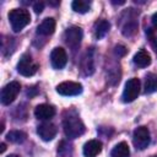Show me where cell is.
<instances>
[{
  "mask_svg": "<svg viewBox=\"0 0 157 157\" xmlns=\"http://www.w3.org/2000/svg\"><path fill=\"white\" fill-rule=\"evenodd\" d=\"M26 137H27L26 132H23V131H21V130H11V131L7 132V135H6L7 141L13 142V144H21V142H23V141L26 140Z\"/></svg>",
  "mask_w": 157,
  "mask_h": 157,
  "instance_id": "ac0fdd59",
  "label": "cell"
},
{
  "mask_svg": "<svg viewBox=\"0 0 157 157\" xmlns=\"http://www.w3.org/2000/svg\"><path fill=\"white\" fill-rule=\"evenodd\" d=\"M152 23H153V26L157 28V12L153 13V16H152Z\"/></svg>",
  "mask_w": 157,
  "mask_h": 157,
  "instance_id": "7402d4cb",
  "label": "cell"
},
{
  "mask_svg": "<svg viewBox=\"0 0 157 157\" xmlns=\"http://www.w3.org/2000/svg\"><path fill=\"white\" fill-rule=\"evenodd\" d=\"M20 90H21L20 82L11 81L10 83H7L1 91V103L5 105H9L10 103H12L17 97V94L20 93Z\"/></svg>",
  "mask_w": 157,
  "mask_h": 157,
  "instance_id": "5b68a950",
  "label": "cell"
},
{
  "mask_svg": "<svg viewBox=\"0 0 157 157\" xmlns=\"http://www.w3.org/2000/svg\"><path fill=\"white\" fill-rule=\"evenodd\" d=\"M112 157H129L130 156V150L129 145L125 141H121L114 146V148L110 152Z\"/></svg>",
  "mask_w": 157,
  "mask_h": 157,
  "instance_id": "9a60e30c",
  "label": "cell"
},
{
  "mask_svg": "<svg viewBox=\"0 0 157 157\" xmlns=\"http://www.w3.org/2000/svg\"><path fill=\"white\" fill-rule=\"evenodd\" d=\"M110 28V23L105 20H101L99 22L96 23V27H94V36L97 39H102L109 31Z\"/></svg>",
  "mask_w": 157,
  "mask_h": 157,
  "instance_id": "2e32d148",
  "label": "cell"
},
{
  "mask_svg": "<svg viewBox=\"0 0 157 157\" xmlns=\"http://www.w3.org/2000/svg\"><path fill=\"white\" fill-rule=\"evenodd\" d=\"M156 91H157V75L150 72L145 77V92L153 93Z\"/></svg>",
  "mask_w": 157,
  "mask_h": 157,
  "instance_id": "e0dca14e",
  "label": "cell"
},
{
  "mask_svg": "<svg viewBox=\"0 0 157 157\" xmlns=\"http://www.w3.org/2000/svg\"><path fill=\"white\" fill-rule=\"evenodd\" d=\"M63 126L65 135L70 139H76L85 132V125L82 120L75 114H69L67 117H65Z\"/></svg>",
  "mask_w": 157,
  "mask_h": 157,
  "instance_id": "6da1fadb",
  "label": "cell"
},
{
  "mask_svg": "<svg viewBox=\"0 0 157 157\" xmlns=\"http://www.w3.org/2000/svg\"><path fill=\"white\" fill-rule=\"evenodd\" d=\"M71 7L74 11H76L78 13H86L90 11L91 4L88 1H85V0H75V1H72Z\"/></svg>",
  "mask_w": 157,
  "mask_h": 157,
  "instance_id": "d6986e66",
  "label": "cell"
},
{
  "mask_svg": "<svg viewBox=\"0 0 157 157\" xmlns=\"http://www.w3.org/2000/svg\"><path fill=\"white\" fill-rule=\"evenodd\" d=\"M150 141H151L150 131L146 126H139L134 130L132 142L136 150H145L150 145Z\"/></svg>",
  "mask_w": 157,
  "mask_h": 157,
  "instance_id": "3957f363",
  "label": "cell"
},
{
  "mask_svg": "<svg viewBox=\"0 0 157 157\" xmlns=\"http://www.w3.org/2000/svg\"><path fill=\"white\" fill-rule=\"evenodd\" d=\"M50 61L54 69H63L67 63V55L64 48L56 47L50 54Z\"/></svg>",
  "mask_w": 157,
  "mask_h": 157,
  "instance_id": "9c48e42d",
  "label": "cell"
},
{
  "mask_svg": "<svg viewBox=\"0 0 157 157\" xmlns=\"http://www.w3.org/2000/svg\"><path fill=\"white\" fill-rule=\"evenodd\" d=\"M114 53L118 55V56H124L126 54V48L123 47V45H117L114 48Z\"/></svg>",
  "mask_w": 157,
  "mask_h": 157,
  "instance_id": "ffe728a7",
  "label": "cell"
},
{
  "mask_svg": "<svg viewBox=\"0 0 157 157\" xmlns=\"http://www.w3.org/2000/svg\"><path fill=\"white\" fill-rule=\"evenodd\" d=\"M134 64L139 67H146L151 64V55L146 50L141 49L134 55Z\"/></svg>",
  "mask_w": 157,
  "mask_h": 157,
  "instance_id": "5bb4252c",
  "label": "cell"
},
{
  "mask_svg": "<svg viewBox=\"0 0 157 157\" xmlns=\"http://www.w3.org/2000/svg\"><path fill=\"white\" fill-rule=\"evenodd\" d=\"M102 151V142L99 140H90L83 145V156L85 157H96Z\"/></svg>",
  "mask_w": 157,
  "mask_h": 157,
  "instance_id": "8fae6325",
  "label": "cell"
},
{
  "mask_svg": "<svg viewBox=\"0 0 157 157\" xmlns=\"http://www.w3.org/2000/svg\"><path fill=\"white\" fill-rule=\"evenodd\" d=\"M55 20L52 18V17H48L45 20L42 21V23L37 27V33L38 34H42V36H49L54 32L55 29Z\"/></svg>",
  "mask_w": 157,
  "mask_h": 157,
  "instance_id": "4fadbf2b",
  "label": "cell"
},
{
  "mask_svg": "<svg viewBox=\"0 0 157 157\" xmlns=\"http://www.w3.org/2000/svg\"><path fill=\"white\" fill-rule=\"evenodd\" d=\"M56 92L61 96H77L82 92V85L74 81H64L56 86Z\"/></svg>",
  "mask_w": 157,
  "mask_h": 157,
  "instance_id": "52a82bcc",
  "label": "cell"
},
{
  "mask_svg": "<svg viewBox=\"0 0 157 157\" xmlns=\"http://www.w3.org/2000/svg\"><path fill=\"white\" fill-rule=\"evenodd\" d=\"M9 21L15 32L22 31L31 21V15L25 9H13L9 12Z\"/></svg>",
  "mask_w": 157,
  "mask_h": 157,
  "instance_id": "7a4b0ae2",
  "label": "cell"
},
{
  "mask_svg": "<svg viewBox=\"0 0 157 157\" xmlns=\"http://www.w3.org/2000/svg\"><path fill=\"white\" fill-rule=\"evenodd\" d=\"M65 42L69 47H71L72 49H76L80 43H81V39H82V29L80 27H76V26H72L70 28H67L65 31Z\"/></svg>",
  "mask_w": 157,
  "mask_h": 157,
  "instance_id": "ba28073f",
  "label": "cell"
},
{
  "mask_svg": "<svg viewBox=\"0 0 157 157\" xmlns=\"http://www.w3.org/2000/svg\"><path fill=\"white\" fill-rule=\"evenodd\" d=\"M0 147H1V148H0V152H1V153H2V152H5V150H6V145H5L4 142L0 145Z\"/></svg>",
  "mask_w": 157,
  "mask_h": 157,
  "instance_id": "603a6c76",
  "label": "cell"
},
{
  "mask_svg": "<svg viewBox=\"0 0 157 157\" xmlns=\"http://www.w3.org/2000/svg\"><path fill=\"white\" fill-rule=\"evenodd\" d=\"M58 132V129L54 124L52 123H43L40 125H38L37 128V134L39 135V137L44 141H50L55 137Z\"/></svg>",
  "mask_w": 157,
  "mask_h": 157,
  "instance_id": "30bf717a",
  "label": "cell"
},
{
  "mask_svg": "<svg viewBox=\"0 0 157 157\" xmlns=\"http://www.w3.org/2000/svg\"><path fill=\"white\" fill-rule=\"evenodd\" d=\"M37 69H38V65L33 61V59L31 58V55H27V54H25L20 59V61L17 64V71L22 76H26V77L33 76L37 72Z\"/></svg>",
  "mask_w": 157,
  "mask_h": 157,
  "instance_id": "277c9868",
  "label": "cell"
},
{
  "mask_svg": "<svg viewBox=\"0 0 157 157\" xmlns=\"http://www.w3.org/2000/svg\"><path fill=\"white\" fill-rule=\"evenodd\" d=\"M153 157H156V156H153Z\"/></svg>",
  "mask_w": 157,
  "mask_h": 157,
  "instance_id": "d4e9b609",
  "label": "cell"
},
{
  "mask_svg": "<svg viewBox=\"0 0 157 157\" xmlns=\"http://www.w3.org/2000/svg\"><path fill=\"white\" fill-rule=\"evenodd\" d=\"M7 157H20V156H17V155H9Z\"/></svg>",
  "mask_w": 157,
  "mask_h": 157,
  "instance_id": "cb8c5ba5",
  "label": "cell"
},
{
  "mask_svg": "<svg viewBox=\"0 0 157 157\" xmlns=\"http://www.w3.org/2000/svg\"><path fill=\"white\" fill-rule=\"evenodd\" d=\"M139 93H140V81L139 78L132 77L125 83V88L123 91V101L126 103L132 102L137 98Z\"/></svg>",
  "mask_w": 157,
  "mask_h": 157,
  "instance_id": "8992f818",
  "label": "cell"
},
{
  "mask_svg": "<svg viewBox=\"0 0 157 157\" xmlns=\"http://www.w3.org/2000/svg\"><path fill=\"white\" fill-rule=\"evenodd\" d=\"M43 9H44V2H42V1H37V2H34V5H33V10H34L36 13H40V12L43 11Z\"/></svg>",
  "mask_w": 157,
  "mask_h": 157,
  "instance_id": "44dd1931",
  "label": "cell"
},
{
  "mask_svg": "<svg viewBox=\"0 0 157 157\" xmlns=\"http://www.w3.org/2000/svg\"><path fill=\"white\" fill-rule=\"evenodd\" d=\"M34 115L40 120L50 119L55 115V108L50 104H39L34 109Z\"/></svg>",
  "mask_w": 157,
  "mask_h": 157,
  "instance_id": "7c38bea8",
  "label": "cell"
}]
</instances>
